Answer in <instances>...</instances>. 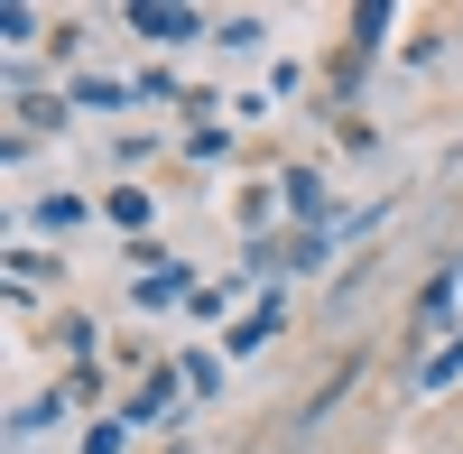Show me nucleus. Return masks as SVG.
Masks as SVG:
<instances>
[{
	"label": "nucleus",
	"instance_id": "nucleus-16",
	"mask_svg": "<svg viewBox=\"0 0 463 454\" xmlns=\"http://www.w3.org/2000/svg\"><path fill=\"white\" fill-rule=\"evenodd\" d=\"M56 418H65V399H28L10 427H19V436H37V427H56Z\"/></svg>",
	"mask_w": 463,
	"mask_h": 454
},
{
	"label": "nucleus",
	"instance_id": "nucleus-10",
	"mask_svg": "<svg viewBox=\"0 0 463 454\" xmlns=\"http://www.w3.org/2000/svg\"><path fill=\"white\" fill-rule=\"evenodd\" d=\"M279 270H325V232H288L279 241Z\"/></svg>",
	"mask_w": 463,
	"mask_h": 454
},
{
	"label": "nucleus",
	"instance_id": "nucleus-2",
	"mask_svg": "<svg viewBox=\"0 0 463 454\" xmlns=\"http://www.w3.org/2000/svg\"><path fill=\"white\" fill-rule=\"evenodd\" d=\"M390 0H362L353 10V37H343V65H334V84H353V74H371V56H380V37H390Z\"/></svg>",
	"mask_w": 463,
	"mask_h": 454
},
{
	"label": "nucleus",
	"instance_id": "nucleus-6",
	"mask_svg": "<svg viewBox=\"0 0 463 454\" xmlns=\"http://www.w3.org/2000/svg\"><path fill=\"white\" fill-rule=\"evenodd\" d=\"M185 297V260H167V270H139L130 279V307H176Z\"/></svg>",
	"mask_w": 463,
	"mask_h": 454
},
{
	"label": "nucleus",
	"instance_id": "nucleus-1",
	"mask_svg": "<svg viewBox=\"0 0 463 454\" xmlns=\"http://www.w3.org/2000/svg\"><path fill=\"white\" fill-rule=\"evenodd\" d=\"M130 37H148V47H185V37H213L204 10H185V0H130Z\"/></svg>",
	"mask_w": 463,
	"mask_h": 454
},
{
	"label": "nucleus",
	"instance_id": "nucleus-15",
	"mask_svg": "<svg viewBox=\"0 0 463 454\" xmlns=\"http://www.w3.org/2000/svg\"><path fill=\"white\" fill-rule=\"evenodd\" d=\"M10 279H19V288H37V279H56V260H47V251H28V241H19V251H10Z\"/></svg>",
	"mask_w": 463,
	"mask_h": 454
},
{
	"label": "nucleus",
	"instance_id": "nucleus-3",
	"mask_svg": "<svg viewBox=\"0 0 463 454\" xmlns=\"http://www.w3.org/2000/svg\"><path fill=\"white\" fill-rule=\"evenodd\" d=\"M279 195H288V213H297V232H325V222H334V195H325V176H316V167H288V176H279Z\"/></svg>",
	"mask_w": 463,
	"mask_h": 454
},
{
	"label": "nucleus",
	"instance_id": "nucleus-17",
	"mask_svg": "<svg viewBox=\"0 0 463 454\" xmlns=\"http://www.w3.org/2000/svg\"><path fill=\"white\" fill-rule=\"evenodd\" d=\"M121 445H130V427H121V418H111V427H93V436H84V454H121Z\"/></svg>",
	"mask_w": 463,
	"mask_h": 454
},
{
	"label": "nucleus",
	"instance_id": "nucleus-14",
	"mask_svg": "<svg viewBox=\"0 0 463 454\" xmlns=\"http://www.w3.org/2000/svg\"><path fill=\"white\" fill-rule=\"evenodd\" d=\"M65 102H93V111H121L130 93H121V84H102V74H84V84H65Z\"/></svg>",
	"mask_w": 463,
	"mask_h": 454
},
{
	"label": "nucleus",
	"instance_id": "nucleus-5",
	"mask_svg": "<svg viewBox=\"0 0 463 454\" xmlns=\"http://www.w3.org/2000/svg\"><path fill=\"white\" fill-rule=\"evenodd\" d=\"M279 316H288V297H260V307H250L241 325H232V334H222V344H232V353H260V344H269V334H279Z\"/></svg>",
	"mask_w": 463,
	"mask_h": 454
},
{
	"label": "nucleus",
	"instance_id": "nucleus-9",
	"mask_svg": "<svg viewBox=\"0 0 463 454\" xmlns=\"http://www.w3.org/2000/svg\"><path fill=\"white\" fill-rule=\"evenodd\" d=\"M454 381H463V334H454L445 353H427V362H417V390H454Z\"/></svg>",
	"mask_w": 463,
	"mask_h": 454
},
{
	"label": "nucleus",
	"instance_id": "nucleus-7",
	"mask_svg": "<svg viewBox=\"0 0 463 454\" xmlns=\"http://www.w3.org/2000/svg\"><path fill=\"white\" fill-rule=\"evenodd\" d=\"M454 288H463V260H445V270L417 288V325H445V316H454Z\"/></svg>",
	"mask_w": 463,
	"mask_h": 454
},
{
	"label": "nucleus",
	"instance_id": "nucleus-4",
	"mask_svg": "<svg viewBox=\"0 0 463 454\" xmlns=\"http://www.w3.org/2000/svg\"><path fill=\"white\" fill-rule=\"evenodd\" d=\"M185 390V371H148V381L130 390V408H121V427H158L167 418V399Z\"/></svg>",
	"mask_w": 463,
	"mask_h": 454
},
{
	"label": "nucleus",
	"instance_id": "nucleus-13",
	"mask_svg": "<svg viewBox=\"0 0 463 454\" xmlns=\"http://www.w3.org/2000/svg\"><path fill=\"white\" fill-rule=\"evenodd\" d=\"M93 204L84 195H47V204H37V222H47V232H74V222H84Z\"/></svg>",
	"mask_w": 463,
	"mask_h": 454
},
{
	"label": "nucleus",
	"instance_id": "nucleus-12",
	"mask_svg": "<svg viewBox=\"0 0 463 454\" xmlns=\"http://www.w3.org/2000/svg\"><path fill=\"white\" fill-rule=\"evenodd\" d=\"M176 371H185V390H195V399H213V390H222V362H213V353H185Z\"/></svg>",
	"mask_w": 463,
	"mask_h": 454
},
{
	"label": "nucleus",
	"instance_id": "nucleus-11",
	"mask_svg": "<svg viewBox=\"0 0 463 454\" xmlns=\"http://www.w3.org/2000/svg\"><path fill=\"white\" fill-rule=\"evenodd\" d=\"M0 47H37V10H28V0L0 10Z\"/></svg>",
	"mask_w": 463,
	"mask_h": 454
},
{
	"label": "nucleus",
	"instance_id": "nucleus-8",
	"mask_svg": "<svg viewBox=\"0 0 463 454\" xmlns=\"http://www.w3.org/2000/svg\"><path fill=\"white\" fill-rule=\"evenodd\" d=\"M102 213L121 222V232H148V185H111V195H102Z\"/></svg>",
	"mask_w": 463,
	"mask_h": 454
}]
</instances>
